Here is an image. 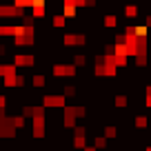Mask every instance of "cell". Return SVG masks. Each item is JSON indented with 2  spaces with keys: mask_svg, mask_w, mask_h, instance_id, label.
Here are the masks:
<instances>
[{
  "mask_svg": "<svg viewBox=\"0 0 151 151\" xmlns=\"http://www.w3.org/2000/svg\"><path fill=\"white\" fill-rule=\"evenodd\" d=\"M65 102H67V98H65V93L62 96H45L42 98V107L45 109H65Z\"/></svg>",
  "mask_w": 151,
  "mask_h": 151,
  "instance_id": "6da1fadb",
  "label": "cell"
},
{
  "mask_svg": "<svg viewBox=\"0 0 151 151\" xmlns=\"http://www.w3.org/2000/svg\"><path fill=\"white\" fill-rule=\"evenodd\" d=\"M113 104H116L118 109H127V107H129V98L120 93V96H116V98H113Z\"/></svg>",
  "mask_w": 151,
  "mask_h": 151,
  "instance_id": "7a4b0ae2",
  "label": "cell"
},
{
  "mask_svg": "<svg viewBox=\"0 0 151 151\" xmlns=\"http://www.w3.org/2000/svg\"><path fill=\"white\" fill-rule=\"evenodd\" d=\"M107 145H109V142H107V138H104V136H98V138H93V147H96V149L104 151V149H107Z\"/></svg>",
  "mask_w": 151,
  "mask_h": 151,
  "instance_id": "3957f363",
  "label": "cell"
},
{
  "mask_svg": "<svg viewBox=\"0 0 151 151\" xmlns=\"http://www.w3.org/2000/svg\"><path fill=\"white\" fill-rule=\"evenodd\" d=\"M31 82H33V87H36V89H42V87H45V82H47V78H45L42 73H36Z\"/></svg>",
  "mask_w": 151,
  "mask_h": 151,
  "instance_id": "277c9868",
  "label": "cell"
},
{
  "mask_svg": "<svg viewBox=\"0 0 151 151\" xmlns=\"http://www.w3.org/2000/svg\"><path fill=\"white\" fill-rule=\"evenodd\" d=\"M51 20H53V27H65L67 24V16L65 14H56Z\"/></svg>",
  "mask_w": 151,
  "mask_h": 151,
  "instance_id": "5b68a950",
  "label": "cell"
},
{
  "mask_svg": "<svg viewBox=\"0 0 151 151\" xmlns=\"http://www.w3.org/2000/svg\"><path fill=\"white\" fill-rule=\"evenodd\" d=\"M73 147L76 149H85L87 147V136H73Z\"/></svg>",
  "mask_w": 151,
  "mask_h": 151,
  "instance_id": "8992f818",
  "label": "cell"
},
{
  "mask_svg": "<svg viewBox=\"0 0 151 151\" xmlns=\"http://www.w3.org/2000/svg\"><path fill=\"white\" fill-rule=\"evenodd\" d=\"M133 124H136V129H147V124H149V120L145 118V116H136V120H133Z\"/></svg>",
  "mask_w": 151,
  "mask_h": 151,
  "instance_id": "52a82bcc",
  "label": "cell"
},
{
  "mask_svg": "<svg viewBox=\"0 0 151 151\" xmlns=\"http://www.w3.org/2000/svg\"><path fill=\"white\" fill-rule=\"evenodd\" d=\"M102 24H104V27H116V24H118V18H116L113 14H109V16L102 18Z\"/></svg>",
  "mask_w": 151,
  "mask_h": 151,
  "instance_id": "ba28073f",
  "label": "cell"
},
{
  "mask_svg": "<svg viewBox=\"0 0 151 151\" xmlns=\"http://www.w3.org/2000/svg\"><path fill=\"white\" fill-rule=\"evenodd\" d=\"M73 65L76 67H87V56L85 53H76L73 56Z\"/></svg>",
  "mask_w": 151,
  "mask_h": 151,
  "instance_id": "9c48e42d",
  "label": "cell"
},
{
  "mask_svg": "<svg viewBox=\"0 0 151 151\" xmlns=\"http://www.w3.org/2000/svg\"><path fill=\"white\" fill-rule=\"evenodd\" d=\"M124 16H127V18H136L138 16V5H127L124 7Z\"/></svg>",
  "mask_w": 151,
  "mask_h": 151,
  "instance_id": "30bf717a",
  "label": "cell"
},
{
  "mask_svg": "<svg viewBox=\"0 0 151 151\" xmlns=\"http://www.w3.org/2000/svg\"><path fill=\"white\" fill-rule=\"evenodd\" d=\"M116 136H118V129L111 127V124H107V127H104V138H107V140H111V138H116Z\"/></svg>",
  "mask_w": 151,
  "mask_h": 151,
  "instance_id": "8fae6325",
  "label": "cell"
},
{
  "mask_svg": "<svg viewBox=\"0 0 151 151\" xmlns=\"http://www.w3.org/2000/svg\"><path fill=\"white\" fill-rule=\"evenodd\" d=\"M62 93H65V98H73L76 96V87H65V89H62Z\"/></svg>",
  "mask_w": 151,
  "mask_h": 151,
  "instance_id": "7c38bea8",
  "label": "cell"
},
{
  "mask_svg": "<svg viewBox=\"0 0 151 151\" xmlns=\"http://www.w3.org/2000/svg\"><path fill=\"white\" fill-rule=\"evenodd\" d=\"M145 24H147V27L151 29V16H147V22H145Z\"/></svg>",
  "mask_w": 151,
  "mask_h": 151,
  "instance_id": "4fadbf2b",
  "label": "cell"
},
{
  "mask_svg": "<svg viewBox=\"0 0 151 151\" xmlns=\"http://www.w3.org/2000/svg\"><path fill=\"white\" fill-rule=\"evenodd\" d=\"M82 151H96V147H89V145H87V147H85Z\"/></svg>",
  "mask_w": 151,
  "mask_h": 151,
  "instance_id": "5bb4252c",
  "label": "cell"
},
{
  "mask_svg": "<svg viewBox=\"0 0 151 151\" xmlns=\"http://www.w3.org/2000/svg\"><path fill=\"white\" fill-rule=\"evenodd\" d=\"M145 151H151V147H147V149H145Z\"/></svg>",
  "mask_w": 151,
  "mask_h": 151,
  "instance_id": "9a60e30c",
  "label": "cell"
}]
</instances>
